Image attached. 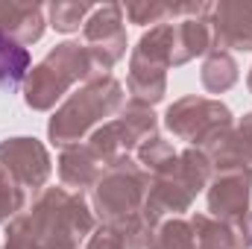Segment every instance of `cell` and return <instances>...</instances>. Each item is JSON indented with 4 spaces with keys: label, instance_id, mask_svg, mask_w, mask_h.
Here are the masks:
<instances>
[{
    "label": "cell",
    "instance_id": "1",
    "mask_svg": "<svg viewBox=\"0 0 252 249\" xmlns=\"http://www.w3.org/2000/svg\"><path fill=\"white\" fill-rule=\"evenodd\" d=\"M27 62H30L27 50L18 47L15 41H9V38L0 32V85L15 88V85L21 82L24 70H27Z\"/></svg>",
    "mask_w": 252,
    "mask_h": 249
}]
</instances>
